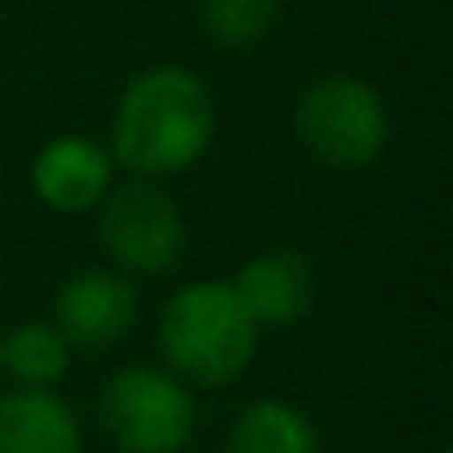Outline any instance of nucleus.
<instances>
[{"label":"nucleus","instance_id":"f257e3e1","mask_svg":"<svg viewBox=\"0 0 453 453\" xmlns=\"http://www.w3.org/2000/svg\"><path fill=\"white\" fill-rule=\"evenodd\" d=\"M213 142V98L187 67H151L116 103L111 151L134 173H178Z\"/></svg>","mask_w":453,"mask_h":453},{"label":"nucleus","instance_id":"f03ea898","mask_svg":"<svg viewBox=\"0 0 453 453\" xmlns=\"http://www.w3.org/2000/svg\"><path fill=\"white\" fill-rule=\"evenodd\" d=\"M156 342L173 373L204 387H226L254 365L258 325L226 280H200L182 285L165 303Z\"/></svg>","mask_w":453,"mask_h":453},{"label":"nucleus","instance_id":"7ed1b4c3","mask_svg":"<svg viewBox=\"0 0 453 453\" xmlns=\"http://www.w3.org/2000/svg\"><path fill=\"white\" fill-rule=\"evenodd\" d=\"M294 129L316 160L334 169H365L382 156L391 120L373 85L356 76H325L298 98Z\"/></svg>","mask_w":453,"mask_h":453},{"label":"nucleus","instance_id":"20e7f679","mask_svg":"<svg viewBox=\"0 0 453 453\" xmlns=\"http://www.w3.org/2000/svg\"><path fill=\"white\" fill-rule=\"evenodd\" d=\"M98 418L120 453H182L196 431V400L173 373L138 365L103 387Z\"/></svg>","mask_w":453,"mask_h":453},{"label":"nucleus","instance_id":"39448f33","mask_svg":"<svg viewBox=\"0 0 453 453\" xmlns=\"http://www.w3.org/2000/svg\"><path fill=\"white\" fill-rule=\"evenodd\" d=\"M98 236H103V250L125 272L160 276L187 250V222L160 187L129 182L116 196H107L103 218H98Z\"/></svg>","mask_w":453,"mask_h":453},{"label":"nucleus","instance_id":"423d86ee","mask_svg":"<svg viewBox=\"0 0 453 453\" xmlns=\"http://www.w3.org/2000/svg\"><path fill=\"white\" fill-rule=\"evenodd\" d=\"M138 320V294L125 276L116 272H76L58 294H54V329L67 338V347H111L120 342Z\"/></svg>","mask_w":453,"mask_h":453},{"label":"nucleus","instance_id":"0eeeda50","mask_svg":"<svg viewBox=\"0 0 453 453\" xmlns=\"http://www.w3.org/2000/svg\"><path fill=\"white\" fill-rule=\"evenodd\" d=\"M32 187H36V196L50 209H58V213H85L111 187V156L94 138H85V134H63V138H54L36 156Z\"/></svg>","mask_w":453,"mask_h":453},{"label":"nucleus","instance_id":"6e6552de","mask_svg":"<svg viewBox=\"0 0 453 453\" xmlns=\"http://www.w3.org/2000/svg\"><path fill=\"white\" fill-rule=\"evenodd\" d=\"M236 298L245 303V311L254 316V325H294L307 316L311 298H316V285H311V267L303 254L294 250H272V254H258L254 263L241 267V276L232 280Z\"/></svg>","mask_w":453,"mask_h":453},{"label":"nucleus","instance_id":"1a4fd4ad","mask_svg":"<svg viewBox=\"0 0 453 453\" xmlns=\"http://www.w3.org/2000/svg\"><path fill=\"white\" fill-rule=\"evenodd\" d=\"M0 453H81V418L50 387L0 395Z\"/></svg>","mask_w":453,"mask_h":453},{"label":"nucleus","instance_id":"9d476101","mask_svg":"<svg viewBox=\"0 0 453 453\" xmlns=\"http://www.w3.org/2000/svg\"><path fill=\"white\" fill-rule=\"evenodd\" d=\"M226 453H320L316 426L285 400L250 404L226 435Z\"/></svg>","mask_w":453,"mask_h":453},{"label":"nucleus","instance_id":"9b49d317","mask_svg":"<svg viewBox=\"0 0 453 453\" xmlns=\"http://www.w3.org/2000/svg\"><path fill=\"white\" fill-rule=\"evenodd\" d=\"M0 365L23 387H54L72 365V347L54 325H23L10 338H0Z\"/></svg>","mask_w":453,"mask_h":453},{"label":"nucleus","instance_id":"f8f14e48","mask_svg":"<svg viewBox=\"0 0 453 453\" xmlns=\"http://www.w3.org/2000/svg\"><path fill=\"white\" fill-rule=\"evenodd\" d=\"M280 19V0H200V27L226 50L258 45Z\"/></svg>","mask_w":453,"mask_h":453}]
</instances>
